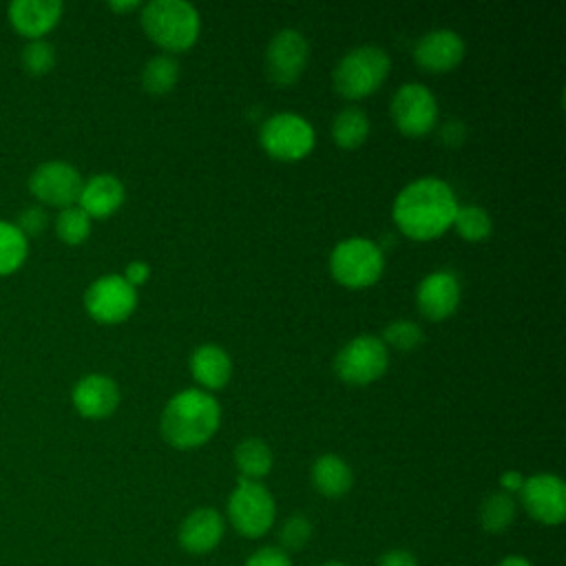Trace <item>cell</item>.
Here are the masks:
<instances>
[{"label":"cell","instance_id":"obj_20","mask_svg":"<svg viewBox=\"0 0 566 566\" xmlns=\"http://www.w3.org/2000/svg\"><path fill=\"white\" fill-rule=\"evenodd\" d=\"M188 365L192 378L206 389H221L232 376V360L228 352L212 343L192 349Z\"/></svg>","mask_w":566,"mask_h":566},{"label":"cell","instance_id":"obj_30","mask_svg":"<svg viewBox=\"0 0 566 566\" xmlns=\"http://www.w3.org/2000/svg\"><path fill=\"white\" fill-rule=\"evenodd\" d=\"M20 62L29 75H46L55 66V49L44 38L29 40L20 51Z\"/></svg>","mask_w":566,"mask_h":566},{"label":"cell","instance_id":"obj_19","mask_svg":"<svg viewBox=\"0 0 566 566\" xmlns=\"http://www.w3.org/2000/svg\"><path fill=\"white\" fill-rule=\"evenodd\" d=\"M124 184L111 172H99L82 184L77 206L91 219H104L111 217L124 203Z\"/></svg>","mask_w":566,"mask_h":566},{"label":"cell","instance_id":"obj_33","mask_svg":"<svg viewBox=\"0 0 566 566\" xmlns=\"http://www.w3.org/2000/svg\"><path fill=\"white\" fill-rule=\"evenodd\" d=\"M243 566H294L290 555L279 546H261L243 562Z\"/></svg>","mask_w":566,"mask_h":566},{"label":"cell","instance_id":"obj_37","mask_svg":"<svg viewBox=\"0 0 566 566\" xmlns=\"http://www.w3.org/2000/svg\"><path fill=\"white\" fill-rule=\"evenodd\" d=\"M522 484H524V475H522L520 471H504V473L500 475V486H502V491L509 493V495L520 493Z\"/></svg>","mask_w":566,"mask_h":566},{"label":"cell","instance_id":"obj_18","mask_svg":"<svg viewBox=\"0 0 566 566\" xmlns=\"http://www.w3.org/2000/svg\"><path fill=\"white\" fill-rule=\"evenodd\" d=\"M62 11L60 0H15L9 4V20L20 35L40 40L60 22Z\"/></svg>","mask_w":566,"mask_h":566},{"label":"cell","instance_id":"obj_32","mask_svg":"<svg viewBox=\"0 0 566 566\" xmlns=\"http://www.w3.org/2000/svg\"><path fill=\"white\" fill-rule=\"evenodd\" d=\"M46 212L42 206H29L24 208L18 219H15V228L29 239V237H35L40 234L44 228H46Z\"/></svg>","mask_w":566,"mask_h":566},{"label":"cell","instance_id":"obj_14","mask_svg":"<svg viewBox=\"0 0 566 566\" xmlns=\"http://www.w3.org/2000/svg\"><path fill=\"white\" fill-rule=\"evenodd\" d=\"M226 535V520L212 506L192 509L179 524L177 542L188 555L212 553Z\"/></svg>","mask_w":566,"mask_h":566},{"label":"cell","instance_id":"obj_10","mask_svg":"<svg viewBox=\"0 0 566 566\" xmlns=\"http://www.w3.org/2000/svg\"><path fill=\"white\" fill-rule=\"evenodd\" d=\"M391 119L400 133L422 137L438 122V102L424 84H402L391 99Z\"/></svg>","mask_w":566,"mask_h":566},{"label":"cell","instance_id":"obj_4","mask_svg":"<svg viewBox=\"0 0 566 566\" xmlns=\"http://www.w3.org/2000/svg\"><path fill=\"white\" fill-rule=\"evenodd\" d=\"M391 60L380 46H356L347 51L334 69V88L345 99H360L378 91L389 73Z\"/></svg>","mask_w":566,"mask_h":566},{"label":"cell","instance_id":"obj_36","mask_svg":"<svg viewBox=\"0 0 566 566\" xmlns=\"http://www.w3.org/2000/svg\"><path fill=\"white\" fill-rule=\"evenodd\" d=\"M148 276H150V268H148V263H144V261H130V263L126 265L124 279H126L133 287H137V285H142V283H146V281H148Z\"/></svg>","mask_w":566,"mask_h":566},{"label":"cell","instance_id":"obj_11","mask_svg":"<svg viewBox=\"0 0 566 566\" xmlns=\"http://www.w3.org/2000/svg\"><path fill=\"white\" fill-rule=\"evenodd\" d=\"M524 511L544 526H559L566 517V486L555 473H535L524 478L520 489Z\"/></svg>","mask_w":566,"mask_h":566},{"label":"cell","instance_id":"obj_35","mask_svg":"<svg viewBox=\"0 0 566 566\" xmlns=\"http://www.w3.org/2000/svg\"><path fill=\"white\" fill-rule=\"evenodd\" d=\"M464 135H467L464 124L458 119H447L438 130V139L447 146H460L464 142Z\"/></svg>","mask_w":566,"mask_h":566},{"label":"cell","instance_id":"obj_12","mask_svg":"<svg viewBox=\"0 0 566 566\" xmlns=\"http://www.w3.org/2000/svg\"><path fill=\"white\" fill-rule=\"evenodd\" d=\"M82 184L84 179L77 172V168L60 159L44 161L29 175L31 195L38 201L57 208L75 206V201L80 199Z\"/></svg>","mask_w":566,"mask_h":566},{"label":"cell","instance_id":"obj_27","mask_svg":"<svg viewBox=\"0 0 566 566\" xmlns=\"http://www.w3.org/2000/svg\"><path fill=\"white\" fill-rule=\"evenodd\" d=\"M455 232L467 241H482L491 234V217L480 206H458L453 217Z\"/></svg>","mask_w":566,"mask_h":566},{"label":"cell","instance_id":"obj_25","mask_svg":"<svg viewBox=\"0 0 566 566\" xmlns=\"http://www.w3.org/2000/svg\"><path fill=\"white\" fill-rule=\"evenodd\" d=\"M29 254L27 237L11 221L0 219V276L15 272Z\"/></svg>","mask_w":566,"mask_h":566},{"label":"cell","instance_id":"obj_13","mask_svg":"<svg viewBox=\"0 0 566 566\" xmlns=\"http://www.w3.org/2000/svg\"><path fill=\"white\" fill-rule=\"evenodd\" d=\"M307 55H310V46L301 31L296 29L276 31L265 49V73L270 82L279 86L294 84L307 64Z\"/></svg>","mask_w":566,"mask_h":566},{"label":"cell","instance_id":"obj_3","mask_svg":"<svg viewBox=\"0 0 566 566\" xmlns=\"http://www.w3.org/2000/svg\"><path fill=\"white\" fill-rule=\"evenodd\" d=\"M139 20L146 35L166 51H186L199 38V11L184 0H153Z\"/></svg>","mask_w":566,"mask_h":566},{"label":"cell","instance_id":"obj_16","mask_svg":"<svg viewBox=\"0 0 566 566\" xmlns=\"http://www.w3.org/2000/svg\"><path fill=\"white\" fill-rule=\"evenodd\" d=\"M413 57L429 73H447L462 62L464 42L451 29H433L416 42Z\"/></svg>","mask_w":566,"mask_h":566},{"label":"cell","instance_id":"obj_38","mask_svg":"<svg viewBox=\"0 0 566 566\" xmlns=\"http://www.w3.org/2000/svg\"><path fill=\"white\" fill-rule=\"evenodd\" d=\"M495 566H533V564L528 557L513 553V555H504Z\"/></svg>","mask_w":566,"mask_h":566},{"label":"cell","instance_id":"obj_40","mask_svg":"<svg viewBox=\"0 0 566 566\" xmlns=\"http://www.w3.org/2000/svg\"><path fill=\"white\" fill-rule=\"evenodd\" d=\"M321 566H349L347 562H340V559H327V562H323Z\"/></svg>","mask_w":566,"mask_h":566},{"label":"cell","instance_id":"obj_2","mask_svg":"<svg viewBox=\"0 0 566 566\" xmlns=\"http://www.w3.org/2000/svg\"><path fill=\"white\" fill-rule=\"evenodd\" d=\"M221 409L212 394L184 389L175 394L159 418L164 440L175 449H197L206 444L219 429Z\"/></svg>","mask_w":566,"mask_h":566},{"label":"cell","instance_id":"obj_28","mask_svg":"<svg viewBox=\"0 0 566 566\" xmlns=\"http://www.w3.org/2000/svg\"><path fill=\"white\" fill-rule=\"evenodd\" d=\"M55 234L69 245H80L91 234V217L80 206L62 208L55 219Z\"/></svg>","mask_w":566,"mask_h":566},{"label":"cell","instance_id":"obj_39","mask_svg":"<svg viewBox=\"0 0 566 566\" xmlns=\"http://www.w3.org/2000/svg\"><path fill=\"white\" fill-rule=\"evenodd\" d=\"M108 7H111L113 11H117V13H128V11L139 9L142 4H139L137 0H126V2H117V0H113V2H108Z\"/></svg>","mask_w":566,"mask_h":566},{"label":"cell","instance_id":"obj_21","mask_svg":"<svg viewBox=\"0 0 566 566\" xmlns=\"http://www.w3.org/2000/svg\"><path fill=\"white\" fill-rule=\"evenodd\" d=\"M310 480L316 493H321L323 497L336 500L349 493L352 484H354V473L349 469V464L336 455V453H323L314 460L312 469H310Z\"/></svg>","mask_w":566,"mask_h":566},{"label":"cell","instance_id":"obj_29","mask_svg":"<svg viewBox=\"0 0 566 566\" xmlns=\"http://www.w3.org/2000/svg\"><path fill=\"white\" fill-rule=\"evenodd\" d=\"M312 533H314V526L310 522L307 515L303 513H294L290 517L283 520L281 528H279V548H283L287 555L294 553V551H301L307 546V542L312 539Z\"/></svg>","mask_w":566,"mask_h":566},{"label":"cell","instance_id":"obj_15","mask_svg":"<svg viewBox=\"0 0 566 566\" xmlns=\"http://www.w3.org/2000/svg\"><path fill=\"white\" fill-rule=\"evenodd\" d=\"M416 303L424 318L444 321L449 318L460 303V283L453 272L438 270L427 274L416 290Z\"/></svg>","mask_w":566,"mask_h":566},{"label":"cell","instance_id":"obj_5","mask_svg":"<svg viewBox=\"0 0 566 566\" xmlns=\"http://www.w3.org/2000/svg\"><path fill=\"white\" fill-rule=\"evenodd\" d=\"M226 513L228 522L241 537L259 539L272 528L276 520V504L268 486L254 480L239 478L237 486L228 497Z\"/></svg>","mask_w":566,"mask_h":566},{"label":"cell","instance_id":"obj_24","mask_svg":"<svg viewBox=\"0 0 566 566\" xmlns=\"http://www.w3.org/2000/svg\"><path fill=\"white\" fill-rule=\"evenodd\" d=\"M369 135V119L367 115L356 108V106H347L343 111H338L332 119V139L336 142V146L340 148H358Z\"/></svg>","mask_w":566,"mask_h":566},{"label":"cell","instance_id":"obj_31","mask_svg":"<svg viewBox=\"0 0 566 566\" xmlns=\"http://www.w3.org/2000/svg\"><path fill=\"white\" fill-rule=\"evenodd\" d=\"M385 345H391L394 349L400 352H409L413 347H418L422 343V329L413 323V321H394L382 329V338Z\"/></svg>","mask_w":566,"mask_h":566},{"label":"cell","instance_id":"obj_7","mask_svg":"<svg viewBox=\"0 0 566 566\" xmlns=\"http://www.w3.org/2000/svg\"><path fill=\"white\" fill-rule=\"evenodd\" d=\"M261 148L281 161H296L314 146V128L296 113H276L261 124Z\"/></svg>","mask_w":566,"mask_h":566},{"label":"cell","instance_id":"obj_9","mask_svg":"<svg viewBox=\"0 0 566 566\" xmlns=\"http://www.w3.org/2000/svg\"><path fill=\"white\" fill-rule=\"evenodd\" d=\"M137 305V290L122 274H104L84 292V307L91 318L104 325L126 321Z\"/></svg>","mask_w":566,"mask_h":566},{"label":"cell","instance_id":"obj_17","mask_svg":"<svg viewBox=\"0 0 566 566\" xmlns=\"http://www.w3.org/2000/svg\"><path fill=\"white\" fill-rule=\"evenodd\" d=\"M71 400L80 416L99 420L111 416L117 409L119 387L113 378L104 374H88L73 385Z\"/></svg>","mask_w":566,"mask_h":566},{"label":"cell","instance_id":"obj_34","mask_svg":"<svg viewBox=\"0 0 566 566\" xmlns=\"http://www.w3.org/2000/svg\"><path fill=\"white\" fill-rule=\"evenodd\" d=\"M376 566H418V557L407 548H389L380 553Z\"/></svg>","mask_w":566,"mask_h":566},{"label":"cell","instance_id":"obj_8","mask_svg":"<svg viewBox=\"0 0 566 566\" xmlns=\"http://www.w3.org/2000/svg\"><path fill=\"white\" fill-rule=\"evenodd\" d=\"M389 363L387 345L378 336H356L334 358L336 376L347 385H369L378 380Z\"/></svg>","mask_w":566,"mask_h":566},{"label":"cell","instance_id":"obj_1","mask_svg":"<svg viewBox=\"0 0 566 566\" xmlns=\"http://www.w3.org/2000/svg\"><path fill=\"white\" fill-rule=\"evenodd\" d=\"M458 210L451 186L436 177L407 184L394 201V221L409 239L429 241L453 226Z\"/></svg>","mask_w":566,"mask_h":566},{"label":"cell","instance_id":"obj_26","mask_svg":"<svg viewBox=\"0 0 566 566\" xmlns=\"http://www.w3.org/2000/svg\"><path fill=\"white\" fill-rule=\"evenodd\" d=\"M177 80H179V64L170 55L150 57L142 71V86L153 95H164L172 91Z\"/></svg>","mask_w":566,"mask_h":566},{"label":"cell","instance_id":"obj_22","mask_svg":"<svg viewBox=\"0 0 566 566\" xmlns=\"http://www.w3.org/2000/svg\"><path fill=\"white\" fill-rule=\"evenodd\" d=\"M272 462H274L272 449L261 438H243L234 447V464H237L241 478H245V480L259 482L261 478H265L270 473Z\"/></svg>","mask_w":566,"mask_h":566},{"label":"cell","instance_id":"obj_23","mask_svg":"<svg viewBox=\"0 0 566 566\" xmlns=\"http://www.w3.org/2000/svg\"><path fill=\"white\" fill-rule=\"evenodd\" d=\"M515 515H517V504L513 500V495L504 493V491H493L489 493L482 504H480V511H478V520H480V526L491 533V535H500L504 533L513 522H515Z\"/></svg>","mask_w":566,"mask_h":566},{"label":"cell","instance_id":"obj_6","mask_svg":"<svg viewBox=\"0 0 566 566\" xmlns=\"http://www.w3.org/2000/svg\"><path fill=\"white\" fill-rule=\"evenodd\" d=\"M385 268L380 245L371 243L363 237H352L340 243L329 254V272L332 276L352 290L374 285Z\"/></svg>","mask_w":566,"mask_h":566}]
</instances>
